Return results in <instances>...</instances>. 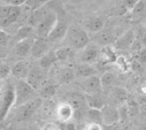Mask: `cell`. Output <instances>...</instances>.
I'll use <instances>...</instances> for the list:
<instances>
[{
    "instance_id": "1",
    "label": "cell",
    "mask_w": 146,
    "mask_h": 130,
    "mask_svg": "<svg viewBox=\"0 0 146 130\" xmlns=\"http://www.w3.org/2000/svg\"><path fill=\"white\" fill-rule=\"evenodd\" d=\"M15 105V85L9 80L0 84V121H3Z\"/></svg>"
},
{
    "instance_id": "2",
    "label": "cell",
    "mask_w": 146,
    "mask_h": 130,
    "mask_svg": "<svg viewBox=\"0 0 146 130\" xmlns=\"http://www.w3.org/2000/svg\"><path fill=\"white\" fill-rule=\"evenodd\" d=\"M38 98L36 90L33 88L27 81H18L15 84V105L14 108L20 107L23 105Z\"/></svg>"
},
{
    "instance_id": "3",
    "label": "cell",
    "mask_w": 146,
    "mask_h": 130,
    "mask_svg": "<svg viewBox=\"0 0 146 130\" xmlns=\"http://www.w3.org/2000/svg\"><path fill=\"white\" fill-rule=\"evenodd\" d=\"M57 21L58 20L56 13L52 11L50 12L43 11L37 24L33 27L36 34L38 35V38L47 39L48 35L56 26Z\"/></svg>"
},
{
    "instance_id": "4",
    "label": "cell",
    "mask_w": 146,
    "mask_h": 130,
    "mask_svg": "<svg viewBox=\"0 0 146 130\" xmlns=\"http://www.w3.org/2000/svg\"><path fill=\"white\" fill-rule=\"evenodd\" d=\"M66 38L68 39L69 47H73L76 50L84 49L90 43L89 34L85 29H82L76 26H72L68 27Z\"/></svg>"
},
{
    "instance_id": "5",
    "label": "cell",
    "mask_w": 146,
    "mask_h": 130,
    "mask_svg": "<svg viewBox=\"0 0 146 130\" xmlns=\"http://www.w3.org/2000/svg\"><path fill=\"white\" fill-rule=\"evenodd\" d=\"M42 105V99L38 97L35 99L28 102L26 105H23L20 107L15 108V117L18 122H25L29 120L33 113L41 107Z\"/></svg>"
},
{
    "instance_id": "6",
    "label": "cell",
    "mask_w": 146,
    "mask_h": 130,
    "mask_svg": "<svg viewBox=\"0 0 146 130\" xmlns=\"http://www.w3.org/2000/svg\"><path fill=\"white\" fill-rule=\"evenodd\" d=\"M21 15V8L7 4L0 5V27H7L15 23Z\"/></svg>"
},
{
    "instance_id": "7",
    "label": "cell",
    "mask_w": 146,
    "mask_h": 130,
    "mask_svg": "<svg viewBox=\"0 0 146 130\" xmlns=\"http://www.w3.org/2000/svg\"><path fill=\"white\" fill-rule=\"evenodd\" d=\"M101 50L99 46L95 44L87 45L84 49L81 50V53L80 56V63L92 64L98 62L101 58Z\"/></svg>"
},
{
    "instance_id": "8",
    "label": "cell",
    "mask_w": 146,
    "mask_h": 130,
    "mask_svg": "<svg viewBox=\"0 0 146 130\" xmlns=\"http://www.w3.org/2000/svg\"><path fill=\"white\" fill-rule=\"evenodd\" d=\"M31 66L29 62L21 59L16 61L10 69V74L18 81H26L29 74Z\"/></svg>"
},
{
    "instance_id": "9",
    "label": "cell",
    "mask_w": 146,
    "mask_h": 130,
    "mask_svg": "<svg viewBox=\"0 0 146 130\" xmlns=\"http://www.w3.org/2000/svg\"><path fill=\"white\" fill-rule=\"evenodd\" d=\"M100 111L102 115V123L107 126L114 125L120 120V111L113 105H105Z\"/></svg>"
},
{
    "instance_id": "10",
    "label": "cell",
    "mask_w": 146,
    "mask_h": 130,
    "mask_svg": "<svg viewBox=\"0 0 146 130\" xmlns=\"http://www.w3.org/2000/svg\"><path fill=\"white\" fill-rule=\"evenodd\" d=\"M49 52H50V42L48 41L47 39H43V38L34 39L30 52L32 57L39 60L41 57H43Z\"/></svg>"
},
{
    "instance_id": "11",
    "label": "cell",
    "mask_w": 146,
    "mask_h": 130,
    "mask_svg": "<svg viewBox=\"0 0 146 130\" xmlns=\"http://www.w3.org/2000/svg\"><path fill=\"white\" fill-rule=\"evenodd\" d=\"M44 71L38 66H31L29 74L27 78V82L36 91L39 89L42 83L44 81Z\"/></svg>"
},
{
    "instance_id": "12",
    "label": "cell",
    "mask_w": 146,
    "mask_h": 130,
    "mask_svg": "<svg viewBox=\"0 0 146 130\" xmlns=\"http://www.w3.org/2000/svg\"><path fill=\"white\" fill-rule=\"evenodd\" d=\"M136 37L133 30H128L121 34L114 43V47L120 51H127L133 47Z\"/></svg>"
},
{
    "instance_id": "13",
    "label": "cell",
    "mask_w": 146,
    "mask_h": 130,
    "mask_svg": "<svg viewBox=\"0 0 146 130\" xmlns=\"http://www.w3.org/2000/svg\"><path fill=\"white\" fill-rule=\"evenodd\" d=\"M74 110L67 102L61 103L55 107V115L60 123H68L74 117Z\"/></svg>"
},
{
    "instance_id": "14",
    "label": "cell",
    "mask_w": 146,
    "mask_h": 130,
    "mask_svg": "<svg viewBox=\"0 0 146 130\" xmlns=\"http://www.w3.org/2000/svg\"><path fill=\"white\" fill-rule=\"evenodd\" d=\"M68 30V25L64 21H57L56 26L51 30L50 34L47 37L49 42H59L66 38L67 33Z\"/></svg>"
},
{
    "instance_id": "15",
    "label": "cell",
    "mask_w": 146,
    "mask_h": 130,
    "mask_svg": "<svg viewBox=\"0 0 146 130\" xmlns=\"http://www.w3.org/2000/svg\"><path fill=\"white\" fill-rule=\"evenodd\" d=\"M115 35L112 30L110 29H105L104 27L103 30H101L99 33L94 34L93 36V44H95L98 46L103 45L107 46L110 43H115Z\"/></svg>"
},
{
    "instance_id": "16",
    "label": "cell",
    "mask_w": 146,
    "mask_h": 130,
    "mask_svg": "<svg viewBox=\"0 0 146 130\" xmlns=\"http://www.w3.org/2000/svg\"><path fill=\"white\" fill-rule=\"evenodd\" d=\"M104 27V21L100 16H91L85 21V30L88 33L96 34Z\"/></svg>"
},
{
    "instance_id": "17",
    "label": "cell",
    "mask_w": 146,
    "mask_h": 130,
    "mask_svg": "<svg viewBox=\"0 0 146 130\" xmlns=\"http://www.w3.org/2000/svg\"><path fill=\"white\" fill-rule=\"evenodd\" d=\"M81 86L86 90L87 94L97 93L102 88L100 78L97 75H93L88 78L82 79Z\"/></svg>"
},
{
    "instance_id": "18",
    "label": "cell",
    "mask_w": 146,
    "mask_h": 130,
    "mask_svg": "<svg viewBox=\"0 0 146 130\" xmlns=\"http://www.w3.org/2000/svg\"><path fill=\"white\" fill-rule=\"evenodd\" d=\"M33 41H34L33 38H28V39H25L17 41L15 44V54L21 57H27L31 52V49H32Z\"/></svg>"
},
{
    "instance_id": "19",
    "label": "cell",
    "mask_w": 146,
    "mask_h": 130,
    "mask_svg": "<svg viewBox=\"0 0 146 130\" xmlns=\"http://www.w3.org/2000/svg\"><path fill=\"white\" fill-rule=\"evenodd\" d=\"M56 92V87L50 82L44 81L38 89L39 98L44 100H50Z\"/></svg>"
},
{
    "instance_id": "20",
    "label": "cell",
    "mask_w": 146,
    "mask_h": 130,
    "mask_svg": "<svg viewBox=\"0 0 146 130\" xmlns=\"http://www.w3.org/2000/svg\"><path fill=\"white\" fill-rule=\"evenodd\" d=\"M75 71V75L85 79L93 75H97V69L92 64L86 63H80L77 67Z\"/></svg>"
},
{
    "instance_id": "21",
    "label": "cell",
    "mask_w": 146,
    "mask_h": 130,
    "mask_svg": "<svg viewBox=\"0 0 146 130\" xmlns=\"http://www.w3.org/2000/svg\"><path fill=\"white\" fill-rule=\"evenodd\" d=\"M85 100H86V104L87 105V106L90 109H95V110L101 111V109L106 105L104 102L103 99L99 95H97L96 93L86 94L85 97Z\"/></svg>"
},
{
    "instance_id": "22",
    "label": "cell",
    "mask_w": 146,
    "mask_h": 130,
    "mask_svg": "<svg viewBox=\"0 0 146 130\" xmlns=\"http://www.w3.org/2000/svg\"><path fill=\"white\" fill-rule=\"evenodd\" d=\"M75 71L72 68H64L60 70L58 75L59 84L65 85L72 82L75 78Z\"/></svg>"
},
{
    "instance_id": "23",
    "label": "cell",
    "mask_w": 146,
    "mask_h": 130,
    "mask_svg": "<svg viewBox=\"0 0 146 130\" xmlns=\"http://www.w3.org/2000/svg\"><path fill=\"white\" fill-rule=\"evenodd\" d=\"M56 62H57V60L56 58L54 51L53 52L50 51L49 53H47L45 56H44L43 57H41L38 60V65L44 71V70H47V69H50L52 67V65L55 64Z\"/></svg>"
},
{
    "instance_id": "24",
    "label": "cell",
    "mask_w": 146,
    "mask_h": 130,
    "mask_svg": "<svg viewBox=\"0 0 146 130\" xmlns=\"http://www.w3.org/2000/svg\"><path fill=\"white\" fill-rule=\"evenodd\" d=\"M71 53H72V48L69 47L68 45L61 46L54 51V54L56 56V60L62 61V62L67 61L70 57Z\"/></svg>"
},
{
    "instance_id": "25",
    "label": "cell",
    "mask_w": 146,
    "mask_h": 130,
    "mask_svg": "<svg viewBox=\"0 0 146 130\" xmlns=\"http://www.w3.org/2000/svg\"><path fill=\"white\" fill-rule=\"evenodd\" d=\"M35 31L34 28L31 26H25L21 27L17 33H16V39L17 41L25 39H28V38H33V35L34 34Z\"/></svg>"
},
{
    "instance_id": "26",
    "label": "cell",
    "mask_w": 146,
    "mask_h": 130,
    "mask_svg": "<svg viewBox=\"0 0 146 130\" xmlns=\"http://www.w3.org/2000/svg\"><path fill=\"white\" fill-rule=\"evenodd\" d=\"M112 97L115 99V102L122 103L127 99V92L123 88H115L112 92Z\"/></svg>"
},
{
    "instance_id": "27",
    "label": "cell",
    "mask_w": 146,
    "mask_h": 130,
    "mask_svg": "<svg viewBox=\"0 0 146 130\" xmlns=\"http://www.w3.org/2000/svg\"><path fill=\"white\" fill-rule=\"evenodd\" d=\"M88 119L91 121L90 123H98L99 124L100 122H102V115L101 111L99 110H95V109H90L86 112Z\"/></svg>"
},
{
    "instance_id": "28",
    "label": "cell",
    "mask_w": 146,
    "mask_h": 130,
    "mask_svg": "<svg viewBox=\"0 0 146 130\" xmlns=\"http://www.w3.org/2000/svg\"><path fill=\"white\" fill-rule=\"evenodd\" d=\"M47 1H39V0H26L24 5H26L31 11L34 12L36 10H38L42 8L44 3H46Z\"/></svg>"
},
{
    "instance_id": "29",
    "label": "cell",
    "mask_w": 146,
    "mask_h": 130,
    "mask_svg": "<svg viewBox=\"0 0 146 130\" xmlns=\"http://www.w3.org/2000/svg\"><path fill=\"white\" fill-rule=\"evenodd\" d=\"M102 87H110L115 81V75L110 72L104 73L100 78Z\"/></svg>"
},
{
    "instance_id": "30",
    "label": "cell",
    "mask_w": 146,
    "mask_h": 130,
    "mask_svg": "<svg viewBox=\"0 0 146 130\" xmlns=\"http://www.w3.org/2000/svg\"><path fill=\"white\" fill-rule=\"evenodd\" d=\"M10 67L8 63L0 61V81L7 80L9 75L10 74Z\"/></svg>"
},
{
    "instance_id": "31",
    "label": "cell",
    "mask_w": 146,
    "mask_h": 130,
    "mask_svg": "<svg viewBox=\"0 0 146 130\" xmlns=\"http://www.w3.org/2000/svg\"><path fill=\"white\" fill-rule=\"evenodd\" d=\"M41 129L42 130H61L58 124L53 123H46L41 127Z\"/></svg>"
},
{
    "instance_id": "32",
    "label": "cell",
    "mask_w": 146,
    "mask_h": 130,
    "mask_svg": "<svg viewBox=\"0 0 146 130\" xmlns=\"http://www.w3.org/2000/svg\"><path fill=\"white\" fill-rule=\"evenodd\" d=\"M138 59H139V61L141 62V63H146V46L142 47V48L139 51Z\"/></svg>"
},
{
    "instance_id": "33",
    "label": "cell",
    "mask_w": 146,
    "mask_h": 130,
    "mask_svg": "<svg viewBox=\"0 0 146 130\" xmlns=\"http://www.w3.org/2000/svg\"><path fill=\"white\" fill-rule=\"evenodd\" d=\"M25 1L26 0H9V1H6L5 3L7 5H10L14 7H21V5L25 3Z\"/></svg>"
},
{
    "instance_id": "34",
    "label": "cell",
    "mask_w": 146,
    "mask_h": 130,
    "mask_svg": "<svg viewBox=\"0 0 146 130\" xmlns=\"http://www.w3.org/2000/svg\"><path fill=\"white\" fill-rule=\"evenodd\" d=\"M116 62H117L119 67H120L121 69L126 70V69H127V62H126V60H125L124 57H119V58H117V59H116Z\"/></svg>"
},
{
    "instance_id": "35",
    "label": "cell",
    "mask_w": 146,
    "mask_h": 130,
    "mask_svg": "<svg viewBox=\"0 0 146 130\" xmlns=\"http://www.w3.org/2000/svg\"><path fill=\"white\" fill-rule=\"evenodd\" d=\"M85 130H103L100 124L98 123H89L86 128L85 129Z\"/></svg>"
},
{
    "instance_id": "36",
    "label": "cell",
    "mask_w": 146,
    "mask_h": 130,
    "mask_svg": "<svg viewBox=\"0 0 146 130\" xmlns=\"http://www.w3.org/2000/svg\"><path fill=\"white\" fill-rule=\"evenodd\" d=\"M141 91L143 93L146 94V79L142 82V85H141Z\"/></svg>"
},
{
    "instance_id": "37",
    "label": "cell",
    "mask_w": 146,
    "mask_h": 130,
    "mask_svg": "<svg viewBox=\"0 0 146 130\" xmlns=\"http://www.w3.org/2000/svg\"><path fill=\"white\" fill-rule=\"evenodd\" d=\"M29 130H42V129H41V127H39L38 125H32V126H30Z\"/></svg>"
},
{
    "instance_id": "38",
    "label": "cell",
    "mask_w": 146,
    "mask_h": 130,
    "mask_svg": "<svg viewBox=\"0 0 146 130\" xmlns=\"http://www.w3.org/2000/svg\"><path fill=\"white\" fill-rule=\"evenodd\" d=\"M84 130H85V129H84Z\"/></svg>"
}]
</instances>
